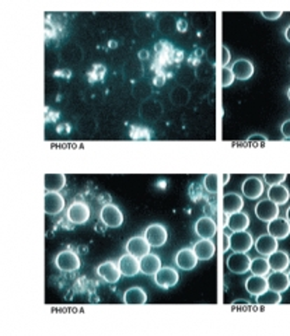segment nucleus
I'll list each match as a JSON object with an SVG mask.
<instances>
[{
  "instance_id": "nucleus-1",
  "label": "nucleus",
  "mask_w": 290,
  "mask_h": 336,
  "mask_svg": "<svg viewBox=\"0 0 290 336\" xmlns=\"http://www.w3.org/2000/svg\"><path fill=\"white\" fill-rule=\"evenodd\" d=\"M227 268L233 273H247L251 268V258L247 255V252H233L227 258Z\"/></svg>"
},
{
  "instance_id": "nucleus-2",
  "label": "nucleus",
  "mask_w": 290,
  "mask_h": 336,
  "mask_svg": "<svg viewBox=\"0 0 290 336\" xmlns=\"http://www.w3.org/2000/svg\"><path fill=\"white\" fill-rule=\"evenodd\" d=\"M254 245V240L250 233L245 230L243 231H234L230 235V248L233 252H248Z\"/></svg>"
},
{
  "instance_id": "nucleus-3",
  "label": "nucleus",
  "mask_w": 290,
  "mask_h": 336,
  "mask_svg": "<svg viewBox=\"0 0 290 336\" xmlns=\"http://www.w3.org/2000/svg\"><path fill=\"white\" fill-rule=\"evenodd\" d=\"M55 263L62 272H76L80 269V258L73 251H62L57 254Z\"/></svg>"
},
{
  "instance_id": "nucleus-4",
  "label": "nucleus",
  "mask_w": 290,
  "mask_h": 336,
  "mask_svg": "<svg viewBox=\"0 0 290 336\" xmlns=\"http://www.w3.org/2000/svg\"><path fill=\"white\" fill-rule=\"evenodd\" d=\"M255 216L262 221L269 223L271 220L279 216V205L271 201L269 198L258 202L255 206Z\"/></svg>"
},
{
  "instance_id": "nucleus-5",
  "label": "nucleus",
  "mask_w": 290,
  "mask_h": 336,
  "mask_svg": "<svg viewBox=\"0 0 290 336\" xmlns=\"http://www.w3.org/2000/svg\"><path fill=\"white\" fill-rule=\"evenodd\" d=\"M101 220L107 227L111 229H117L124 223V214L120 210V207H117L115 205H105L101 209Z\"/></svg>"
},
{
  "instance_id": "nucleus-6",
  "label": "nucleus",
  "mask_w": 290,
  "mask_h": 336,
  "mask_svg": "<svg viewBox=\"0 0 290 336\" xmlns=\"http://www.w3.org/2000/svg\"><path fill=\"white\" fill-rule=\"evenodd\" d=\"M144 237L146 240L149 241V244L154 248H160L163 246L167 242V238H168V234H167V230H165L164 226L161 224H152L146 229V233H144Z\"/></svg>"
},
{
  "instance_id": "nucleus-7",
  "label": "nucleus",
  "mask_w": 290,
  "mask_h": 336,
  "mask_svg": "<svg viewBox=\"0 0 290 336\" xmlns=\"http://www.w3.org/2000/svg\"><path fill=\"white\" fill-rule=\"evenodd\" d=\"M69 221L73 224H84L90 218V207L83 202H73L68 209Z\"/></svg>"
},
{
  "instance_id": "nucleus-8",
  "label": "nucleus",
  "mask_w": 290,
  "mask_h": 336,
  "mask_svg": "<svg viewBox=\"0 0 290 336\" xmlns=\"http://www.w3.org/2000/svg\"><path fill=\"white\" fill-rule=\"evenodd\" d=\"M178 280H180L178 272L172 268H160L159 272L154 274V282L161 289L174 287L178 283Z\"/></svg>"
},
{
  "instance_id": "nucleus-9",
  "label": "nucleus",
  "mask_w": 290,
  "mask_h": 336,
  "mask_svg": "<svg viewBox=\"0 0 290 336\" xmlns=\"http://www.w3.org/2000/svg\"><path fill=\"white\" fill-rule=\"evenodd\" d=\"M268 233L276 240H284L290 235V221L287 218L275 217L268 223Z\"/></svg>"
},
{
  "instance_id": "nucleus-10",
  "label": "nucleus",
  "mask_w": 290,
  "mask_h": 336,
  "mask_svg": "<svg viewBox=\"0 0 290 336\" xmlns=\"http://www.w3.org/2000/svg\"><path fill=\"white\" fill-rule=\"evenodd\" d=\"M65 207V199L59 192H46L44 196V210L46 214H59Z\"/></svg>"
},
{
  "instance_id": "nucleus-11",
  "label": "nucleus",
  "mask_w": 290,
  "mask_h": 336,
  "mask_svg": "<svg viewBox=\"0 0 290 336\" xmlns=\"http://www.w3.org/2000/svg\"><path fill=\"white\" fill-rule=\"evenodd\" d=\"M150 244L149 241L146 240V237H142V235H137V237H133L131 240L128 241L126 244V251L128 254H131L133 257L136 258H143L144 255H148L150 252Z\"/></svg>"
},
{
  "instance_id": "nucleus-12",
  "label": "nucleus",
  "mask_w": 290,
  "mask_h": 336,
  "mask_svg": "<svg viewBox=\"0 0 290 336\" xmlns=\"http://www.w3.org/2000/svg\"><path fill=\"white\" fill-rule=\"evenodd\" d=\"M241 192L248 199H258L264 193V184L258 177H248L241 185Z\"/></svg>"
},
{
  "instance_id": "nucleus-13",
  "label": "nucleus",
  "mask_w": 290,
  "mask_h": 336,
  "mask_svg": "<svg viewBox=\"0 0 290 336\" xmlns=\"http://www.w3.org/2000/svg\"><path fill=\"white\" fill-rule=\"evenodd\" d=\"M118 266L121 269V273L128 277L136 276L140 272V261H137V258L131 254L122 255L118 261Z\"/></svg>"
},
{
  "instance_id": "nucleus-14",
  "label": "nucleus",
  "mask_w": 290,
  "mask_h": 336,
  "mask_svg": "<svg viewBox=\"0 0 290 336\" xmlns=\"http://www.w3.org/2000/svg\"><path fill=\"white\" fill-rule=\"evenodd\" d=\"M176 263L182 270H192L198 263V257L191 248H184L176 255Z\"/></svg>"
},
{
  "instance_id": "nucleus-15",
  "label": "nucleus",
  "mask_w": 290,
  "mask_h": 336,
  "mask_svg": "<svg viewBox=\"0 0 290 336\" xmlns=\"http://www.w3.org/2000/svg\"><path fill=\"white\" fill-rule=\"evenodd\" d=\"M97 273L100 274L101 277H103L107 283H111V285H114L117 283L121 277V269L118 265H115L114 262H104L101 263L98 268H97Z\"/></svg>"
},
{
  "instance_id": "nucleus-16",
  "label": "nucleus",
  "mask_w": 290,
  "mask_h": 336,
  "mask_svg": "<svg viewBox=\"0 0 290 336\" xmlns=\"http://www.w3.org/2000/svg\"><path fill=\"white\" fill-rule=\"evenodd\" d=\"M193 252L200 261H209L216 252V245L213 244V241H211V238H202L198 242H195Z\"/></svg>"
},
{
  "instance_id": "nucleus-17",
  "label": "nucleus",
  "mask_w": 290,
  "mask_h": 336,
  "mask_svg": "<svg viewBox=\"0 0 290 336\" xmlns=\"http://www.w3.org/2000/svg\"><path fill=\"white\" fill-rule=\"evenodd\" d=\"M245 289L250 293L251 296H259L264 291H267L269 289L268 285V279L265 276H258V274H252L248 279L245 280Z\"/></svg>"
},
{
  "instance_id": "nucleus-18",
  "label": "nucleus",
  "mask_w": 290,
  "mask_h": 336,
  "mask_svg": "<svg viewBox=\"0 0 290 336\" xmlns=\"http://www.w3.org/2000/svg\"><path fill=\"white\" fill-rule=\"evenodd\" d=\"M195 231L200 238H213L217 231V226L213 218L200 217L195 224Z\"/></svg>"
},
{
  "instance_id": "nucleus-19",
  "label": "nucleus",
  "mask_w": 290,
  "mask_h": 336,
  "mask_svg": "<svg viewBox=\"0 0 290 336\" xmlns=\"http://www.w3.org/2000/svg\"><path fill=\"white\" fill-rule=\"evenodd\" d=\"M268 262H269V266H271L272 270H276V272H284V269L289 268L290 265L289 254L284 251H279V249H276V251L272 252V254L269 255Z\"/></svg>"
},
{
  "instance_id": "nucleus-20",
  "label": "nucleus",
  "mask_w": 290,
  "mask_h": 336,
  "mask_svg": "<svg viewBox=\"0 0 290 336\" xmlns=\"http://www.w3.org/2000/svg\"><path fill=\"white\" fill-rule=\"evenodd\" d=\"M255 249L261 255H268L269 257L272 252L278 249V240L273 235L269 234V233L265 235H261L255 242Z\"/></svg>"
},
{
  "instance_id": "nucleus-21",
  "label": "nucleus",
  "mask_w": 290,
  "mask_h": 336,
  "mask_svg": "<svg viewBox=\"0 0 290 336\" xmlns=\"http://www.w3.org/2000/svg\"><path fill=\"white\" fill-rule=\"evenodd\" d=\"M268 285H269V289L278 291V293H283L290 287L289 276L284 272L273 270V273L269 274V277H268Z\"/></svg>"
},
{
  "instance_id": "nucleus-22",
  "label": "nucleus",
  "mask_w": 290,
  "mask_h": 336,
  "mask_svg": "<svg viewBox=\"0 0 290 336\" xmlns=\"http://www.w3.org/2000/svg\"><path fill=\"white\" fill-rule=\"evenodd\" d=\"M160 268H161V261H160V258L157 255L149 252L148 255L140 258V272H143L144 274L154 276L159 272Z\"/></svg>"
},
{
  "instance_id": "nucleus-23",
  "label": "nucleus",
  "mask_w": 290,
  "mask_h": 336,
  "mask_svg": "<svg viewBox=\"0 0 290 336\" xmlns=\"http://www.w3.org/2000/svg\"><path fill=\"white\" fill-rule=\"evenodd\" d=\"M223 212L226 214H231V213H237L241 212V209L244 206V202H243V198L237 193H226L223 196Z\"/></svg>"
},
{
  "instance_id": "nucleus-24",
  "label": "nucleus",
  "mask_w": 290,
  "mask_h": 336,
  "mask_svg": "<svg viewBox=\"0 0 290 336\" xmlns=\"http://www.w3.org/2000/svg\"><path fill=\"white\" fill-rule=\"evenodd\" d=\"M234 76L239 80H248L252 77L254 74V65L247 59H239L234 62V65L231 66Z\"/></svg>"
},
{
  "instance_id": "nucleus-25",
  "label": "nucleus",
  "mask_w": 290,
  "mask_h": 336,
  "mask_svg": "<svg viewBox=\"0 0 290 336\" xmlns=\"http://www.w3.org/2000/svg\"><path fill=\"white\" fill-rule=\"evenodd\" d=\"M268 198L272 202H275L276 205L282 206L286 202L289 201L290 190L282 184L271 185V188L268 189Z\"/></svg>"
},
{
  "instance_id": "nucleus-26",
  "label": "nucleus",
  "mask_w": 290,
  "mask_h": 336,
  "mask_svg": "<svg viewBox=\"0 0 290 336\" xmlns=\"http://www.w3.org/2000/svg\"><path fill=\"white\" fill-rule=\"evenodd\" d=\"M248 226H250V217H248V214L247 213H231V214H228L227 218V227L231 231H243V230L248 229Z\"/></svg>"
},
{
  "instance_id": "nucleus-27",
  "label": "nucleus",
  "mask_w": 290,
  "mask_h": 336,
  "mask_svg": "<svg viewBox=\"0 0 290 336\" xmlns=\"http://www.w3.org/2000/svg\"><path fill=\"white\" fill-rule=\"evenodd\" d=\"M148 301V294L140 287H131L124 294V302L125 304H144Z\"/></svg>"
},
{
  "instance_id": "nucleus-28",
  "label": "nucleus",
  "mask_w": 290,
  "mask_h": 336,
  "mask_svg": "<svg viewBox=\"0 0 290 336\" xmlns=\"http://www.w3.org/2000/svg\"><path fill=\"white\" fill-rule=\"evenodd\" d=\"M66 185V177L63 174H46L45 175V189L48 192H57L63 189Z\"/></svg>"
},
{
  "instance_id": "nucleus-29",
  "label": "nucleus",
  "mask_w": 290,
  "mask_h": 336,
  "mask_svg": "<svg viewBox=\"0 0 290 336\" xmlns=\"http://www.w3.org/2000/svg\"><path fill=\"white\" fill-rule=\"evenodd\" d=\"M250 270L252 274H258V276H267L271 270L269 262L265 258H255L251 261V268Z\"/></svg>"
},
{
  "instance_id": "nucleus-30",
  "label": "nucleus",
  "mask_w": 290,
  "mask_h": 336,
  "mask_svg": "<svg viewBox=\"0 0 290 336\" xmlns=\"http://www.w3.org/2000/svg\"><path fill=\"white\" fill-rule=\"evenodd\" d=\"M280 302H282V294L272 289L256 296V304H280Z\"/></svg>"
},
{
  "instance_id": "nucleus-31",
  "label": "nucleus",
  "mask_w": 290,
  "mask_h": 336,
  "mask_svg": "<svg viewBox=\"0 0 290 336\" xmlns=\"http://www.w3.org/2000/svg\"><path fill=\"white\" fill-rule=\"evenodd\" d=\"M220 175L219 174H208L204 179V184H205L206 190H209L211 193H217L219 192V181Z\"/></svg>"
},
{
  "instance_id": "nucleus-32",
  "label": "nucleus",
  "mask_w": 290,
  "mask_h": 336,
  "mask_svg": "<svg viewBox=\"0 0 290 336\" xmlns=\"http://www.w3.org/2000/svg\"><path fill=\"white\" fill-rule=\"evenodd\" d=\"M234 76L233 70H231V67H223L222 69V86L223 87H228V86H231L234 81Z\"/></svg>"
},
{
  "instance_id": "nucleus-33",
  "label": "nucleus",
  "mask_w": 290,
  "mask_h": 336,
  "mask_svg": "<svg viewBox=\"0 0 290 336\" xmlns=\"http://www.w3.org/2000/svg\"><path fill=\"white\" fill-rule=\"evenodd\" d=\"M286 178H287L286 174H264V179H265L267 184L269 185L282 184Z\"/></svg>"
},
{
  "instance_id": "nucleus-34",
  "label": "nucleus",
  "mask_w": 290,
  "mask_h": 336,
  "mask_svg": "<svg viewBox=\"0 0 290 336\" xmlns=\"http://www.w3.org/2000/svg\"><path fill=\"white\" fill-rule=\"evenodd\" d=\"M282 16V11H262V17H265L268 20H278Z\"/></svg>"
},
{
  "instance_id": "nucleus-35",
  "label": "nucleus",
  "mask_w": 290,
  "mask_h": 336,
  "mask_svg": "<svg viewBox=\"0 0 290 336\" xmlns=\"http://www.w3.org/2000/svg\"><path fill=\"white\" fill-rule=\"evenodd\" d=\"M280 130H282V134L284 136V139H290V119H287V121H284V122L282 123Z\"/></svg>"
},
{
  "instance_id": "nucleus-36",
  "label": "nucleus",
  "mask_w": 290,
  "mask_h": 336,
  "mask_svg": "<svg viewBox=\"0 0 290 336\" xmlns=\"http://www.w3.org/2000/svg\"><path fill=\"white\" fill-rule=\"evenodd\" d=\"M222 50H223V66H226L228 63V61H230V52H228V49L226 46H223Z\"/></svg>"
},
{
  "instance_id": "nucleus-37",
  "label": "nucleus",
  "mask_w": 290,
  "mask_h": 336,
  "mask_svg": "<svg viewBox=\"0 0 290 336\" xmlns=\"http://www.w3.org/2000/svg\"><path fill=\"white\" fill-rule=\"evenodd\" d=\"M254 140H261L262 143H267L268 139L265 136H262V134H254V136H251L248 137V142H254Z\"/></svg>"
},
{
  "instance_id": "nucleus-38",
  "label": "nucleus",
  "mask_w": 290,
  "mask_h": 336,
  "mask_svg": "<svg viewBox=\"0 0 290 336\" xmlns=\"http://www.w3.org/2000/svg\"><path fill=\"white\" fill-rule=\"evenodd\" d=\"M284 37L287 39V42H290V25H287V28L284 30Z\"/></svg>"
},
{
  "instance_id": "nucleus-39",
  "label": "nucleus",
  "mask_w": 290,
  "mask_h": 336,
  "mask_svg": "<svg viewBox=\"0 0 290 336\" xmlns=\"http://www.w3.org/2000/svg\"><path fill=\"white\" fill-rule=\"evenodd\" d=\"M286 218H287V220L290 221V207L287 209V210H286Z\"/></svg>"
},
{
  "instance_id": "nucleus-40",
  "label": "nucleus",
  "mask_w": 290,
  "mask_h": 336,
  "mask_svg": "<svg viewBox=\"0 0 290 336\" xmlns=\"http://www.w3.org/2000/svg\"><path fill=\"white\" fill-rule=\"evenodd\" d=\"M287 97H289V100H290V89L287 90Z\"/></svg>"
},
{
  "instance_id": "nucleus-41",
  "label": "nucleus",
  "mask_w": 290,
  "mask_h": 336,
  "mask_svg": "<svg viewBox=\"0 0 290 336\" xmlns=\"http://www.w3.org/2000/svg\"><path fill=\"white\" fill-rule=\"evenodd\" d=\"M287 276H289V282H290V272H289V273H287Z\"/></svg>"
}]
</instances>
